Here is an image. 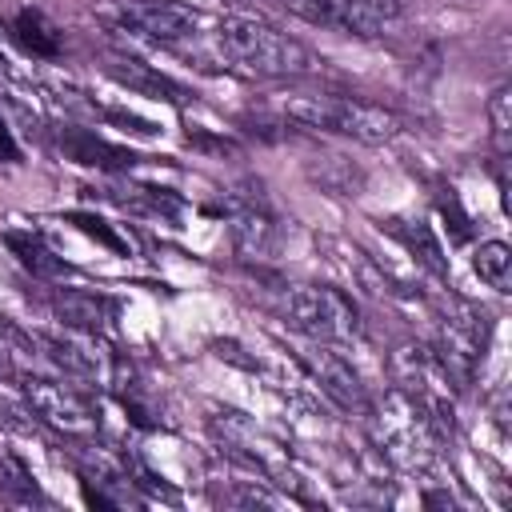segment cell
I'll return each instance as SVG.
<instances>
[{"label":"cell","instance_id":"6da1fadb","mask_svg":"<svg viewBox=\"0 0 512 512\" xmlns=\"http://www.w3.org/2000/svg\"><path fill=\"white\" fill-rule=\"evenodd\" d=\"M216 44L244 72L272 76V80L308 76L316 68V56L296 36L280 32L276 24H268L260 16H224L216 24Z\"/></svg>","mask_w":512,"mask_h":512},{"label":"cell","instance_id":"7a4b0ae2","mask_svg":"<svg viewBox=\"0 0 512 512\" xmlns=\"http://www.w3.org/2000/svg\"><path fill=\"white\" fill-rule=\"evenodd\" d=\"M280 112L304 128L336 132V136H348L360 144H388L400 132L396 112L356 100V96H340V92H288L280 100Z\"/></svg>","mask_w":512,"mask_h":512},{"label":"cell","instance_id":"3957f363","mask_svg":"<svg viewBox=\"0 0 512 512\" xmlns=\"http://www.w3.org/2000/svg\"><path fill=\"white\" fill-rule=\"evenodd\" d=\"M284 308H288L292 324L300 332H308L316 344H352L364 336L356 300L332 284H296L288 292Z\"/></svg>","mask_w":512,"mask_h":512},{"label":"cell","instance_id":"277c9868","mask_svg":"<svg viewBox=\"0 0 512 512\" xmlns=\"http://www.w3.org/2000/svg\"><path fill=\"white\" fill-rule=\"evenodd\" d=\"M280 8H288L304 24L344 32V36H360V40L384 36L400 20L396 0H280Z\"/></svg>","mask_w":512,"mask_h":512},{"label":"cell","instance_id":"5b68a950","mask_svg":"<svg viewBox=\"0 0 512 512\" xmlns=\"http://www.w3.org/2000/svg\"><path fill=\"white\" fill-rule=\"evenodd\" d=\"M20 400L28 404V412L40 424H48L64 436L84 440V436H96V428H100L96 408L72 384H60V380H48V376H24L20 380Z\"/></svg>","mask_w":512,"mask_h":512},{"label":"cell","instance_id":"8992f818","mask_svg":"<svg viewBox=\"0 0 512 512\" xmlns=\"http://www.w3.org/2000/svg\"><path fill=\"white\" fill-rule=\"evenodd\" d=\"M116 24L152 44H184L196 36V12L172 0H120L112 8Z\"/></svg>","mask_w":512,"mask_h":512},{"label":"cell","instance_id":"52a82bcc","mask_svg":"<svg viewBox=\"0 0 512 512\" xmlns=\"http://www.w3.org/2000/svg\"><path fill=\"white\" fill-rule=\"evenodd\" d=\"M108 76H112L116 84H124L128 92L148 96V100H164V104H176V108H184V104L192 100V92H188L184 84H176L172 76H164V72H156L152 64H144V60H136V56H124V52H112V56H108Z\"/></svg>","mask_w":512,"mask_h":512},{"label":"cell","instance_id":"ba28073f","mask_svg":"<svg viewBox=\"0 0 512 512\" xmlns=\"http://www.w3.org/2000/svg\"><path fill=\"white\" fill-rule=\"evenodd\" d=\"M276 236H280L276 232V216L268 212L264 200L232 204V244H236V252L264 260V256H272Z\"/></svg>","mask_w":512,"mask_h":512},{"label":"cell","instance_id":"9c48e42d","mask_svg":"<svg viewBox=\"0 0 512 512\" xmlns=\"http://www.w3.org/2000/svg\"><path fill=\"white\" fill-rule=\"evenodd\" d=\"M8 36L32 60H56L60 56V28L40 8H20L12 28H8Z\"/></svg>","mask_w":512,"mask_h":512},{"label":"cell","instance_id":"30bf717a","mask_svg":"<svg viewBox=\"0 0 512 512\" xmlns=\"http://www.w3.org/2000/svg\"><path fill=\"white\" fill-rule=\"evenodd\" d=\"M60 152L68 156V160H76V164H88V168H128L136 156L132 152H124V148H116V144H108L104 136H96V132H84V128H64L60 132Z\"/></svg>","mask_w":512,"mask_h":512},{"label":"cell","instance_id":"8fae6325","mask_svg":"<svg viewBox=\"0 0 512 512\" xmlns=\"http://www.w3.org/2000/svg\"><path fill=\"white\" fill-rule=\"evenodd\" d=\"M52 308L68 328H80V332H96V328H104L108 316H116V304L104 296H92V292H60L52 300Z\"/></svg>","mask_w":512,"mask_h":512},{"label":"cell","instance_id":"7c38bea8","mask_svg":"<svg viewBox=\"0 0 512 512\" xmlns=\"http://www.w3.org/2000/svg\"><path fill=\"white\" fill-rule=\"evenodd\" d=\"M4 244L16 252V260L32 272V276H64L68 272V264L48 248V240L40 236V232H4Z\"/></svg>","mask_w":512,"mask_h":512},{"label":"cell","instance_id":"4fadbf2b","mask_svg":"<svg viewBox=\"0 0 512 512\" xmlns=\"http://www.w3.org/2000/svg\"><path fill=\"white\" fill-rule=\"evenodd\" d=\"M472 268L492 292H512V248L504 240H484L472 256Z\"/></svg>","mask_w":512,"mask_h":512},{"label":"cell","instance_id":"5bb4252c","mask_svg":"<svg viewBox=\"0 0 512 512\" xmlns=\"http://www.w3.org/2000/svg\"><path fill=\"white\" fill-rule=\"evenodd\" d=\"M488 124H492V148L500 156H508V148H512V88L508 84H500L492 92V100H488Z\"/></svg>","mask_w":512,"mask_h":512},{"label":"cell","instance_id":"9a60e30c","mask_svg":"<svg viewBox=\"0 0 512 512\" xmlns=\"http://www.w3.org/2000/svg\"><path fill=\"white\" fill-rule=\"evenodd\" d=\"M392 232H396V236H400V240H404V244H408V248H412L420 260H424V268H432L436 276H444L440 244L432 240V232H428L424 224H416V228H412V224H404V220H392Z\"/></svg>","mask_w":512,"mask_h":512},{"label":"cell","instance_id":"2e32d148","mask_svg":"<svg viewBox=\"0 0 512 512\" xmlns=\"http://www.w3.org/2000/svg\"><path fill=\"white\" fill-rule=\"evenodd\" d=\"M76 224L88 232V236H96V240H104L108 248H116V252H128V244L124 240H116L108 228H104V220H96V216H76Z\"/></svg>","mask_w":512,"mask_h":512}]
</instances>
